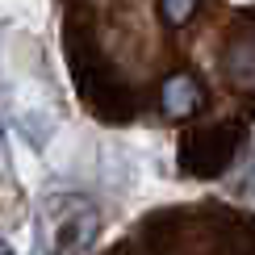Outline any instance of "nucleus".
Masks as SVG:
<instances>
[{"label":"nucleus","mask_w":255,"mask_h":255,"mask_svg":"<svg viewBox=\"0 0 255 255\" xmlns=\"http://www.w3.org/2000/svg\"><path fill=\"white\" fill-rule=\"evenodd\" d=\"M46 218V251L50 255H84L101 230V214L88 197H46L42 205Z\"/></svg>","instance_id":"1"},{"label":"nucleus","mask_w":255,"mask_h":255,"mask_svg":"<svg viewBox=\"0 0 255 255\" xmlns=\"http://www.w3.org/2000/svg\"><path fill=\"white\" fill-rule=\"evenodd\" d=\"M235 142L239 134L230 130V126H214V130H201L184 142V167L197 176H218L222 167L230 163V155H235Z\"/></svg>","instance_id":"2"},{"label":"nucleus","mask_w":255,"mask_h":255,"mask_svg":"<svg viewBox=\"0 0 255 255\" xmlns=\"http://www.w3.org/2000/svg\"><path fill=\"white\" fill-rule=\"evenodd\" d=\"M201 84L193 76H172L163 84V113L167 118H188V113L201 109Z\"/></svg>","instance_id":"3"},{"label":"nucleus","mask_w":255,"mask_h":255,"mask_svg":"<svg viewBox=\"0 0 255 255\" xmlns=\"http://www.w3.org/2000/svg\"><path fill=\"white\" fill-rule=\"evenodd\" d=\"M226 76L239 88H255V42H235L226 55Z\"/></svg>","instance_id":"4"},{"label":"nucleus","mask_w":255,"mask_h":255,"mask_svg":"<svg viewBox=\"0 0 255 255\" xmlns=\"http://www.w3.org/2000/svg\"><path fill=\"white\" fill-rule=\"evenodd\" d=\"M201 0H163V21H172V25H184L188 17L197 13Z\"/></svg>","instance_id":"5"},{"label":"nucleus","mask_w":255,"mask_h":255,"mask_svg":"<svg viewBox=\"0 0 255 255\" xmlns=\"http://www.w3.org/2000/svg\"><path fill=\"white\" fill-rule=\"evenodd\" d=\"M0 255H13V243H8L4 235H0Z\"/></svg>","instance_id":"6"}]
</instances>
